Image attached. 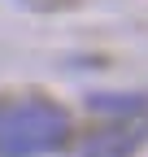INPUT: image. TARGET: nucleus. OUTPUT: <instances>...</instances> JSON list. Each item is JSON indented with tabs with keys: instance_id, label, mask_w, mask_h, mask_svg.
I'll list each match as a JSON object with an SVG mask.
<instances>
[{
	"instance_id": "7ed1b4c3",
	"label": "nucleus",
	"mask_w": 148,
	"mask_h": 157,
	"mask_svg": "<svg viewBox=\"0 0 148 157\" xmlns=\"http://www.w3.org/2000/svg\"><path fill=\"white\" fill-rule=\"evenodd\" d=\"M87 109H96V113H139V109H144V96H113V92H91V96H87Z\"/></svg>"
},
{
	"instance_id": "f03ea898",
	"label": "nucleus",
	"mask_w": 148,
	"mask_h": 157,
	"mask_svg": "<svg viewBox=\"0 0 148 157\" xmlns=\"http://www.w3.org/2000/svg\"><path fill=\"white\" fill-rule=\"evenodd\" d=\"M139 140H144L139 122H113V127H100L83 140V157H131Z\"/></svg>"
},
{
	"instance_id": "f257e3e1",
	"label": "nucleus",
	"mask_w": 148,
	"mask_h": 157,
	"mask_svg": "<svg viewBox=\"0 0 148 157\" xmlns=\"http://www.w3.org/2000/svg\"><path fill=\"white\" fill-rule=\"evenodd\" d=\"M70 140V113L52 101L26 96V101L0 105V157H39Z\"/></svg>"
}]
</instances>
